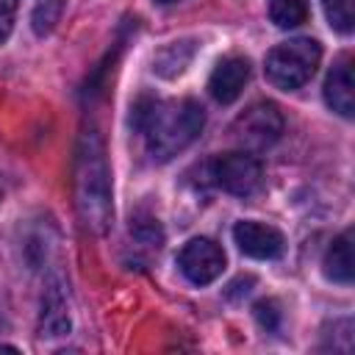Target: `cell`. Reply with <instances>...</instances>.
Listing matches in <instances>:
<instances>
[{
    "label": "cell",
    "mask_w": 355,
    "mask_h": 355,
    "mask_svg": "<svg viewBox=\"0 0 355 355\" xmlns=\"http://www.w3.org/2000/svg\"><path fill=\"white\" fill-rule=\"evenodd\" d=\"M247 80H250V61L244 55H227L214 67L208 78V92L216 103H233L244 92Z\"/></svg>",
    "instance_id": "obj_8"
},
{
    "label": "cell",
    "mask_w": 355,
    "mask_h": 355,
    "mask_svg": "<svg viewBox=\"0 0 355 355\" xmlns=\"http://www.w3.org/2000/svg\"><path fill=\"white\" fill-rule=\"evenodd\" d=\"M252 313H255V322H258L266 333H277V330H280L283 313H280V305H277L275 300H261V302H255Z\"/></svg>",
    "instance_id": "obj_17"
},
{
    "label": "cell",
    "mask_w": 355,
    "mask_h": 355,
    "mask_svg": "<svg viewBox=\"0 0 355 355\" xmlns=\"http://www.w3.org/2000/svg\"><path fill=\"white\" fill-rule=\"evenodd\" d=\"M324 17L327 22L338 31V33H349L352 22H355V11H352V0H322Z\"/></svg>",
    "instance_id": "obj_15"
},
{
    "label": "cell",
    "mask_w": 355,
    "mask_h": 355,
    "mask_svg": "<svg viewBox=\"0 0 355 355\" xmlns=\"http://www.w3.org/2000/svg\"><path fill=\"white\" fill-rule=\"evenodd\" d=\"M158 6H169V3H178V0H155Z\"/></svg>",
    "instance_id": "obj_20"
},
{
    "label": "cell",
    "mask_w": 355,
    "mask_h": 355,
    "mask_svg": "<svg viewBox=\"0 0 355 355\" xmlns=\"http://www.w3.org/2000/svg\"><path fill=\"white\" fill-rule=\"evenodd\" d=\"M17 17V0H0V44L11 36Z\"/></svg>",
    "instance_id": "obj_18"
},
{
    "label": "cell",
    "mask_w": 355,
    "mask_h": 355,
    "mask_svg": "<svg viewBox=\"0 0 355 355\" xmlns=\"http://www.w3.org/2000/svg\"><path fill=\"white\" fill-rule=\"evenodd\" d=\"M269 19L288 31L308 19V0H269Z\"/></svg>",
    "instance_id": "obj_13"
},
{
    "label": "cell",
    "mask_w": 355,
    "mask_h": 355,
    "mask_svg": "<svg viewBox=\"0 0 355 355\" xmlns=\"http://www.w3.org/2000/svg\"><path fill=\"white\" fill-rule=\"evenodd\" d=\"M75 205L80 222L92 233H105L111 225V169L103 139L94 128L83 130L75 150Z\"/></svg>",
    "instance_id": "obj_2"
},
{
    "label": "cell",
    "mask_w": 355,
    "mask_h": 355,
    "mask_svg": "<svg viewBox=\"0 0 355 355\" xmlns=\"http://www.w3.org/2000/svg\"><path fill=\"white\" fill-rule=\"evenodd\" d=\"M180 275L194 286H208L225 272V252L211 239H191L178 252Z\"/></svg>",
    "instance_id": "obj_6"
},
{
    "label": "cell",
    "mask_w": 355,
    "mask_h": 355,
    "mask_svg": "<svg viewBox=\"0 0 355 355\" xmlns=\"http://www.w3.org/2000/svg\"><path fill=\"white\" fill-rule=\"evenodd\" d=\"M67 8V0H36L33 11H31V28L36 36H47L58 22L61 14Z\"/></svg>",
    "instance_id": "obj_14"
},
{
    "label": "cell",
    "mask_w": 355,
    "mask_h": 355,
    "mask_svg": "<svg viewBox=\"0 0 355 355\" xmlns=\"http://www.w3.org/2000/svg\"><path fill=\"white\" fill-rule=\"evenodd\" d=\"M252 283H255L252 277H239L236 283H230V291H227V297H230V300H236V297H241V294H247Z\"/></svg>",
    "instance_id": "obj_19"
},
{
    "label": "cell",
    "mask_w": 355,
    "mask_h": 355,
    "mask_svg": "<svg viewBox=\"0 0 355 355\" xmlns=\"http://www.w3.org/2000/svg\"><path fill=\"white\" fill-rule=\"evenodd\" d=\"M233 241L236 247L255 261H275L283 255L286 250V239L277 227L266 225V222H255V219H244L236 222L233 227Z\"/></svg>",
    "instance_id": "obj_7"
},
{
    "label": "cell",
    "mask_w": 355,
    "mask_h": 355,
    "mask_svg": "<svg viewBox=\"0 0 355 355\" xmlns=\"http://www.w3.org/2000/svg\"><path fill=\"white\" fill-rule=\"evenodd\" d=\"M69 311H67V297L58 280H50L44 294H42V311H39V336L44 338H58L69 333Z\"/></svg>",
    "instance_id": "obj_10"
},
{
    "label": "cell",
    "mask_w": 355,
    "mask_h": 355,
    "mask_svg": "<svg viewBox=\"0 0 355 355\" xmlns=\"http://www.w3.org/2000/svg\"><path fill=\"white\" fill-rule=\"evenodd\" d=\"M191 55H194V47H191L189 42H175V44H169L166 50L158 53L153 69H155L158 75H164V78H175V75H180V72L189 67Z\"/></svg>",
    "instance_id": "obj_12"
},
{
    "label": "cell",
    "mask_w": 355,
    "mask_h": 355,
    "mask_svg": "<svg viewBox=\"0 0 355 355\" xmlns=\"http://www.w3.org/2000/svg\"><path fill=\"white\" fill-rule=\"evenodd\" d=\"M322 61V47L316 39H308V36H300V39H288L277 47L269 50L266 55V80L283 92H294L300 86H305L316 67Z\"/></svg>",
    "instance_id": "obj_3"
},
{
    "label": "cell",
    "mask_w": 355,
    "mask_h": 355,
    "mask_svg": "<svg viewBox=\"0 0 355 355\" xmlns=\"http://www.w3.org/2000/svg\"><path fill=\"white\" fill-rule=\"evenodd\" d=\"M0 197H3V186H0Z\"/></svg>",
    "instance_id": "obj_21"
},
{
    "label": "cell",
    "mask_w": 355,
    "mask_h": 355,
    "mask_svg": "<svg viewBox=\"0 0 355 355\" xmlns=\"http://www.w3.org/2000/svg\"><path fill=\"white\" fill-rule=\"evenodd\" d=\"M130 239L139 244V247H147V250H158L164 244V230L155 219H139L130 225Z\"/></svg>",
    "instance_id": "obj_16"
},
{
    "label": "cell",
    "mask_w": 355,
    "mask_h": 355,
    "mask_svg": "<svg viewBox=\"0 0 355 355\" xmlns=\"http://www.w3.org/2000/svg\"><path fill=\"white\" fill-rule=\"evenodd\" d=\"M261 161L255 155H250L247 150H236V153H225L214 161V180L219 189H225L227 194L236 197H250L261 189Z\"/></svg>",
    "instance_id": "obj_5"
},
{
    "label": "cell",
    "mask_w": 355,
    "mask_h": 355,
    "mask_svg": "<svg viewBox=\"0 0 355 355\" xmlns=\"http://www.w3.org/2000/svg\"><path fill=\"white\" fill-rule=\"evenodd\" d=\"M324 103L341 114V116H352L355 114V92H352V55L344 53L333 69L324 78Z\"/></svg>",
    "instance_id": "obj_9"
},
{
    "label": "cell",
    "mask_w": 355,
    "mask_h": 355,
    "mask_svg": "<svg viewBox=\"0 0 355 355\" xmlns=\"http://www.w3.org/2000/svg\"><path fill=\"white\" fill-rule=\"evenodd\" d=\"M130 125L141 133L147 153L155 161H169L183 153L202 130L205 114L197 100L139 97L130 108Z\"/></svg>",
    "instance_id": "obj_1"
},
{
    "label": "cell",
    "mask_w": 355,
    "mask_h": 355,
    "mask_svg": "<svg viewBox=\"0 0 355 355\" xmlns=\"http://www.w3.org/2000/svg\"><path fill=\"white\" fill-rule=\"evenodd\" d=\"M322 266H324L327 280L341 283V286L352 283V230H344L341 236L330 241Z\"/></svg>",
    "instance_id": "obj_11"
},
{
    "label": "cell",
    "mask_w": 355,
    "mask_h": 355,
    "mask_svg": "<svg viewBox=\"0 0 355 355\" xmlns=\"http://www.w3.org/2000/svg\"><path fill=\"white\" fill-rule=\"evenodd\" d=\"M283 133V116L275 103H252L236 122H233V139L247 150H266L272 147Z\"/></svg>",
    "instance_id": "obj_4"
}]
</instances>
